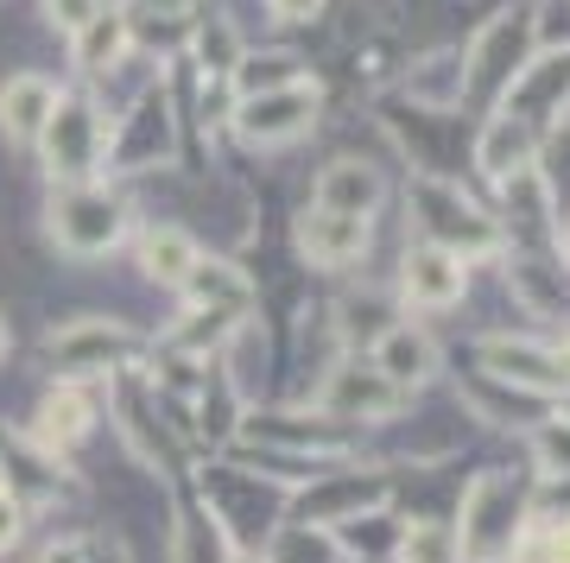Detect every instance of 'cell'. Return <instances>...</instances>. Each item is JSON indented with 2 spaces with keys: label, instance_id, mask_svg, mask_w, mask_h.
I'll return each instance as SVG.
<instances>
[{
  "label": "cell",
  "instance_id": "1",
  "mask_svg": "<svg viewBox=\"0 0 570 563\" xmlns=\"http://www.w3.org/2000/svg\"><path fill=\"white\" fill-rule=\"evenodd\" d=\"M127 197L102 178H82V184H51V203H45V235L58 254L70 260H102L108 247L127 235Z\"/></svg>",
  "mask_w": 570,
  "mask_h": 563
},
{
  "label": "cell",
  "instance_id": "2",
  "mask_svg": "<svg viewBox=\"0 0 570 563\" xmlns=\"http://www.w3.org/2000/svg\"><path fill=\"white\" fill-rule=\"evenodd\" d=\"M412 221H419V235H425L431 247L456 254L463 266L501 254V241H508V228H501L489 209H475L456 184L431 178V171H419V178H412Z\"/></svg>",
  "mask_w": 570,
  "mask_h": 563
},
{
  "label": "cell",
  "instance_id": "3",
  "mask_svg": "<svg viewBox=\"0 0 570 563\" xmlns=\"http://www.w3.org/2000/svg\"><path fill=\"white\" fill-rule=\"evenodd\" d=\"M39 159L51 184H82L108 171V115L89 96H58L51 121L39 134Z\"/></svg>",
  "mask_w": 570,
  "mask_h": 563
},
{
  "label": "cell",
  "instance_id": "4",
  "mask_svg": "<svg viewBox=\"0 0 570 563\" xmlns=\"http://www.w3.org/2000/svg\"><path fill=\"white\" fill-rule=\"evenodd\" d=\"M178 152V121H171V96L165 82L153 77L140 96L115 108L108 121V171H146V165H165Z\"/></svg>",
  "mask_w": 570,
  "mask_h": 563
},
{
  "label": "cell",
  "instance_id": "5",
  "mask_svg": "<svg viewBox=\"0 0 570 563\" xmlns=\"http://www.w3.org/2000/svg\"><path fill=\"white\" fill-rule=\"evenodd\" d=\"M317 115H324V82L305 77V82H292V89H273V96H247L235 101V134H242L247 146H292V140H305L311 127H317Z\"/></svg>",
  "mask_w": 570,
  "mask_h": 563
},
{
  "label": "cell",
  "instance_id": "6",
  "mask_svg": "<svg viewBox=\"0 0 570 563\" xmlns=\"http://www.w3.org/2000/svg\"><path fill=\"white\" fill-rule=\"evenodd\" d=\"M494 108L513 115V121H527L532 134L564 127V115H570V51H532V58L513 70V82L501 89Z\"/></svg>",
  "mask_w": 570,
  "mask_h": 563
},
{
  "label": "cell",
  "instance_id": "7",
  "mask_svg": "<svg viewBox=\"0 0 570 563\" xmlns=\"http://www.w3.org/2000/svg\"><path fill=\"white\" fill-rule=\"evenodd\" d=\"M45 355L58 374H115L140 355V336L127 323H108V317H70L63 329L45 336Z\"/></svg>",
  "mask_w": 570,
  "mask_h": 563
},
{
  "label": "cell",
  "instance_id": "8",
  "mask_svg": "<svg viewBox=\"0 0 570 563\" xmlns=\"http://www.w3.org/2000/svg\"><path fill=\"white\" fill-rule=\"evenodd\" d=\"M463 58H469V89L489 96V101H501V89L513 82V70L532 58V20L527 13H501V20H489L475 39L463 45Z\"/></svg>",
  "mask_w": 570,
  "mask_h": 563
},
{
  "label": "cell",
  "instance_id": "9",
  "mask_svg": "<svg viewBox=\"0 0 570 563\" xmlns=\"http://www.w3.org/2000/svg\"><path fill=\"white\" fill-rule=\"evenodd\" d=\"M317 412H324V418H393V412H400V386H393L374 362L343 355V362L324 374V386H317Z\"/></svg>",
  "mask_w": 570,
  "mask_h": 563
},
{
  "label": "cell",
  "instance_id": "10",
  "mask_svg": "<svg viewBox=\"0 0 570 563\" xmlns=\"http://www.w3.org/2000/svg\"><path fill=\"white\" fill-rule=\"evenodd\" d=\"M400 292H406L412 310H450V304H463L469 292V266L444 247H406V260H400Z\"/></svg>",
  "mask_w": 570,
  "mask_h": 563
},
{
  "label": "cell",
  "instance_id": "11",
  "mask_svg": "<svg viewBox=\"0 0 570 563\" xmlns=\"http://www.w3.org/2000/svg\"><path fill=\"white\" fill-rule=\"evenodd\" d=\"M298 254H305L311 266H355L367 254V235H374V221L362 216H336V209H298Z\"/></svg>",
  "mask_w": 570,
  "mask_h": 563
},
{
  "label": "cell",
  "instance_id": "12",
  "mask_svg": "<svg viewBox=\"0 0 570 563\" xmlns=\"http://www.w3.org/2000/svg\"><path fill=\"white\" fill-rule=\"evenodd\" d=\"M400 89L412 96V108H425V115H450V108H463L469 96V58L456 45H438L425 58H412L400 70Z\"/></svg>",
  "mask_w": 570,
  "mask_h": 563
},
{
  "label": "cell",
  "instance_id": "13",
  "mask_svg": "<svg viewBox=\"0 0 570 563\" xmlns=\"http://www.w3.org/2000/svg\"><path fill=\"white\" fill-rule=\"evenodd\" d=\"M311 203H317V209H336V216L374 221L381 203H387V178L367 159H330L324 171H317V184H311Z\"/></svg>",
  "mask_w": 570,
  "mask_h": 563
},
{
  "label": "cell",
  "instance_id": "14",
  "mask_svg": "<svg viewBox=\"0 0 570 563\" xmlns=\"http://www.w3.org/2000/svg\"><path fill=\"white\" fill-rule=\"evenodd\" d=\"M513 532H520V525L508 520V482H501V475H482L463 501V532H456V544L475 551V557H508Z\"/></svg>",
  "mask_w": 570,
  "mask_h": 563
},
{
  "label": "cell",
  "instance_id": "15",
  "mask_svg": "<svg viewBox=\"0 0 570 563\" xmlns=\"http://www.w3.org/2000/svg\"><path fill=\"white\" fill-rule=\"evenodd\" d=\"M58 82L39 77V70H20V77L0 82V134L13 146H39L45 121H51V108H58Z\"/></svg>",
  "mask_w": 570,
  "mask_h": 563
},
{
  "label": "cell",
  "instance_id": "16",
  "mask_svg": "<svg viewBox=\"0 0 570 563\" xmlns=\"http://www.w3.org/2000/svg\"><path fill=\"white\" fill-rule=\"evenodd\" d=\"M367 362L381 367L400 393L438 381V343H431L419 323H393V329H381V343H374V355H367Z\"/></svg>",
  "mask_w": 570,
  "mask_h": 563
},
{
  "label": "cell",
  "instance_id": "17",
  "mask_svg": "<svg viewBox=\"0 0 570 563\" xmlns=\"http://www.w3.org/2000/svg\"><path fill=\"white\" fill-rule=\"evenodd\" d=\"M178 292L190 298V310H228V317L254 310V279L235 260H216V254H197V266L184 273Z\"/></svg>",
  "mask_w": 570,
  "mask_h": 563
},
{
  "label": "cell",
  "instance_id": "18",
  "mask_svg": "<svg viewBox=\"0 0 570 563\" xmlns=\"http://www.w3.org/2000/svg\"><path fill=\"white\" fill-rule=\"evenodd\" d=\"M475 165H482L494 184H508L513 171L539 165V134H532L527 121H513V115L494 108L489 121H482V134H475Z\"/></svg>",
  "mask_w": 570,
  "mask_h": 563
},
{
  "label": "cell",
  "instance_id": "19",
  "mask_svg": "<svg viewBox=\"0 0 570 563\" xmlns=\"http://www.w3.org/2000/svg\"><path fill=\"white\" fill-rule=\"evenodd\" d=\"M482 367H489L494 381L520 386V393H558V362H551V348L539 343H513V336H489L482 343Z\"/></svg>",
  "mask_w": 570,
  "mask_h": 563
},
{
  "label": "cell",
  "instance_id": "20",
  "mask_svg": "<svg viewBox=\"0 0 570 563\" xmlns=\"http://www.w3.org/2000/svg\"><path fill=\"white\" fill-rule=\"evenodd\" d=\"M121 20H127V32H134V45H159V51H171V45H184L190 32H197L204 0H127Z\"/></svg>",
  "mask_w": 570,
  "mask_h": 563
},
{
  "label": "cell",
  "instance_id": "21",
  "mask_svg": "<svg viewBox=\"0 0 570 563\" xmlns=\"http://www.w3.org/2000/svg\"><path fill=\"white\" fill-rule=\"evenodd\" d=\"M501 209H508V228L513 235H527V241H551V235H558V216H551V178L539 171V165H527V171H513V178L501 184Z\"/></svg>",
  "mask_w": 570,
  "mask_h": 563
},
{
  "label": "cell",
  "instance_id": "22",
  "mask_svg": "<svg viewBox=\"0 0 570 563\" xmlns=\"http://www.w3.org/2000/svg\"><path fill=\"white\" fill-rule=\"evenodd\" d=\"M70 51H77V70H89V77H108V70H121V63L134 58V32H127L121 7H102V13L82 26L77 39H70Z\"/></svg>",
  "mask_w": 570,
  "mask_h": 563
},
{
  "label": "cell",
  "instance_id": "23",
  "mask_svg": "<svg viewBox=\"0 0 570 563\" xmlns=\"http://www.w3.org/2000/svg\"><path fill=\"white\" fill-rule=\"evenodd\" d=\"M197 235L190 228H178V221H159V228H146L140 235V273L159 285H184V273L197 266Z\"/></svg>",
  "mask_w": 570,
  "mask_h": 563
},
{
  "label": "cell",
  "instance_id": "24",
  "mask_svg": "<svg viewBox=\"0 0 570 563\" xmlns=\"http://www.w3.org/2000/svg\"><path fill=\"white\" fill-rule=\"evenodd\" d=\"M305 58L298 51H242V63L228 70V89H235V101L247 96H273V89H292V82H305Z\"/></svg>",
  "mask_w": 570,
  "mask_h": 563
},
{
  "label": "cell",
  "instance_id": "25",
  "mask_svg": "<svg viewBox=\"0 0 570 563\" xmlns=\"http://www.w3.org/2000/svg\"><path fill=\"white\" fill-rule=\"evenodd\" d=\"M89 424H96V399H89L82 386H58V393H45V405H39V443H45V456L70 450Z\"/></svg>",
  "mask_w": 570,
  "mask_h": 563
},
{
  "label": "cell",
  "instance_id": "26",
  "mask_svg": "<svg viewBox=\"0 0 570 563\" xmlns=\"http://www.w3.org/2000/svg\"><path fill=\"white\" fill-rule=\"evenodd\" d=\"M242 32H235V20L228 13H209V20H197V32H190V58H197V77L204 82H228V70L242 63Z\"/></svg>",
  "mask_w": 570,
  "mask_h": 563
},
{
  "label": "cell",
  "instance_id": "27",
  "mask_svg": "<svg viewBox=\"0 0 570 563\" xmlns=\"http://www.w3.org/2000/svg\"><path fill=\"white\" fill-rule=\"evenodd\" d=\"M387 501V482H362V475H343V482H324L305 494V520L330 525V520H348V513H367V506Z\"/></svg>",
  "mask_w": 570,
  "mask_h": 563
},
{
  "label": "cell",
  "instance_id": "28",
  "mask_svg": "<svg viewBox=\"0 0 570 563\" xmlns=\"http://www.w3.org/2000/svg\"><path fill=\"white\" fill-rule=\"evenodd\" d=\"M171 563H228L223 525L209 520L204 506H184V513H178V532H171Z\"/></svg>",
  "mask_w": 570,
  "mask_h": 563
},
{
  "label": "cell",
  "instance_id": "29",
  "mask_svg": "<svg viewBox=\"0 0 570 563\" xmlns=\"http://www.w3.org/2000/svg\"><path fill=\"white\" fill-rule=\"evenodd\" d=\"M393 557L400 563H456L463 557V544H456V525L444 520H412L393 544Z\"/></svg>",
  "mask_w": 570,
  "mask_h": 563
},
{
  "label": "cell",
  "instance_id": "30",
  "mask_svg": "<svg viewBox=\"0 0 570 563\" xmlns=\"http://www.w3.org/2000/svg\"><path fill=\"white\" fill-rule=\"evenodd\" d=\"M532 51H570V0H539V13H532Z\"/></svg>",
  "mask_w": 570,
  "mask_h": 563
},
{
  "label": "cell",
  "instance_id": "31",
  "mask_svg": "<svg viewBox=\"0 0 570 563\" xmlns=\"http://www.w3.org/2000/svg\"><path fill=\"white\" fill-rule=\"evenodd\" d=\"M266 563H336V544H330V532H285Z\"/></svg>",
  "mask_w": 570,
  "mask_h": 563
},
{
  "label": "cell",
  "instance_id": "32",
  "mask_svg": "<svg viewBox=\"0 0 570 563\" xmlns=\"http://www.w3.org/2000/svg\"><path fill=\"white\" fill-rule=\"evenodd\" d=\"M532 450H539V468H546V475H570V424H564V418L539 424Z\"/></svg>",
  "mask_w": 570,
  "mask_h": 563
},
{
  "label": "cell",
  "instance_id": "33",
  "mask_svg": "<svg viewBox=\"0 0 570 563\" xmlns=\"http://www.w3.org/2000/svg\"><path fill=\"white\" fill-rule=\"evenodd\" d=\"M102 7H108V0H45V20L58 26L63 39H77V32H82L89 20H96Z\"/></svg>",
  "mask_w": 570,
  "mask_h": 563
},
{
  "label": "cell",
  "instance_id": "34",
  "mask_svg": "<svg viewBox=\"0 0 570 563\" xmlns=\"http://www.w3.org/2000/svg\"><path fill=\"white\" fill-rule=\"evenodd\" d=\"M20 532H26V501H20L7 482H0V557L20 544Z\"/></svg>",
  "mask_w": 570,
  "mask_h": 563
},
{
  "label": "cell",
  "instance_id": "35",
  "mask_svg": "<svg viewBox=\"0 0 570 563\" xmlns=\"http://www.w3.org/2000/svg\"><path fill=\"white\" fill-rule=\"evenodd\" d=\"M77 563H127V544L121 539H96V544H82Z\"/></svg>",
  "mask_w": 570,
  "mask_h": 563
},
{
  "label": "cell",
  "instance_id": "36",
  "mask_svg": "<svg viewBox=\"0 0 570 563\" xmlns=\"http://www.w3.org/2000/svg\"><path fill=\"white\" fill-rule=\"evenodd\" d=\"M266 7H273L279 20H317V13H324V0H266Z\"/></svg>",
  "mask_w": 570,
  "mask_h": 563
},
{
  "label": "cell",
  "instance_id": "37",
  "mask_svg": "<svg viewBox=\"0 0 570 563\" xmlns=\"http://www.w3.org/2000/svg\"><path fill=\"white\" fill-rule=\"evenodd\" d=\"M77 557H82V544H51L39 563H77Z\"/></svg>",
  "mask_w": 570,
  "mask_h": 563
},
{
  "label": "cell",
  "instance_id": "38",
  "mask_svg": "<svg viewBox=\"0 0 570 563\" xmlns=\"http://www.w3.org/2000/svg\"><path fill=\"white\" fill-rule=\"evenodd\" d=\"M551 362H558V381L570 386V336H564V343H558V348H551Z\"/></svg>",
  "mask_w": 570,
  "mask_h": 563
},
{
  "label": "cell",
  "instance_id": "39",
  "mask_svg": "<svg viewBox=\"0 0 570 563\" xmlns=\"http://www.w3.org/2000/svg\"><path fill=\"white\" fill-rule=\"evenodd\" d=\"M7 343H13V336H7V317H0V362H7Z\"/></svg>",
  "mask_w": 570,
  "mask_h": 563
},
{
  "label": "cell",
  "instance_id": "40",
  "mask_svg": "<svg viewBox=\"0 0 570 563\" xmlns=\"http://www.w3.org/2000/svg\"><path fill=\"white\" fill-rule=\"evenodd\" d=\"M228 563H266V557H228Z\"/></svg>",
  "mask_w": 570,
  "mask_h": 563
}]
</instances>
